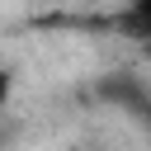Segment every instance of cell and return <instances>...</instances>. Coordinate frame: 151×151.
<instances>
[{
	"label": "cell",
	"mask_w": 151,
	"mask_h": 151,
	"mask_svg": "<svg viewBox=\"0 0 151 151\" xmlns=\"http://www.w3.org/2000/svg\"><path fill=\"white\" fill-rule=\"evenodd\" d=\"M9 94H14V76H9L5 66H0V109L9 104Z\"/></svg>",
	"instance_id": "obj_1"
},
{
	"label": "cell",
	"mask_w": 151,
	"mask_h": 151,
	"mask_svg": "<svg viewBox=\"0 0 151 151\" xmlns=\"http://www.w3.org/2000/svg\"><path fill=\"white\" fill-rule=\"evenodd\" d=\"M132 9H137V19L151 28V0H132Z\"/></svg>",
	"instance_id": "obj_2"
},
{
	"label": "cell",
	"mask_w": 151,
	"mask_h": 151,
	"mask_svg": "<svg viewBox=\"0 0 151 151\" xmlns=\"http://www.w3.org/2000/svg\"><path fill=\"white\" fill-rule=\"evenodd\" d=\"M142 47H146V61H151V33H146V38H142Z\"/></svg>",
	"instance_id": "obj_3"
}]
</instances>
